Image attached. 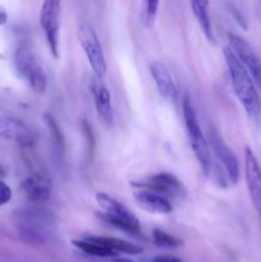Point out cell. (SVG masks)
<instances>
[{
	"mask_svg": "<svg viewBox=\"0 0 261 262\" xmlns=\"http://www.w3.org/2000/svg\"><path fill=\"white\" fill-rule=\"evenodd\" d=\"M223 54L228 66L235 96L238 97L247 114H250L251 117H257L261 112V101L256 90L255 81L245 66L241 63L240 59L235 56L232 49L227 46L223 50Z\"/></svg>",
	"mask_w": 261,
	"mask_h": 262,
	"instance_id": "obj_1",
	"label": "cell"
},
{
	"mask_svg": "<svg viewBox=\"0 0 261 262\" xmlns=\"http://www.w3.org/2000/svg\"><path fill=\"white\" fill-rule=\"evenodd\" d=\"M183 117L192 150H193L194 156L199 161L202 173L207 176L210 173V169H211L210 146L209 142H207V138L205 137L204 132H202L199 118H197L196 112H194L192 102L189 101L188 97L183 100Z\"/></svg>",
	"mask_w": 261,
	"mask_h": 262,
	"instance_id": "obj_2",
	"label": "cell"
},
{
	"mask_svg": "<svg viewBox=\"0 0 261 262\" xmlns=\"http://www.w3.org/2000/svg\"><path fill=\"white\" fill-rule=\"evenodd\" d=\"M96 204L104 214V217L112 225L117 227L123 232L137 234L141 232V225L137 217L114 197L104 192L96 194Z\"/></svg>",
	"mask_w": 261,
	"mask_h": 262,
	"instance_id": "obj_3",
	"label": "cell"
},
{
	"mask_svg": "<svg viewBox=\"0 0 261 262\" xmlns=\"http://www.w3.org/2000/svg\"><path fill=\"white\" fill-rule=\"evenodd\" d=\"M78 40L95 76L104 78L106 74V60L96 31L90 23L82 22L78 26Z\"/></svg>",
	"mask_w": 261,
	"mask_h": 262,
	"instance_id": "obj_4",
	"label": "cell"
},
{
	"mask_svg": "<svg viewBox=\"0 0 261 262\" xmlns=\"http://www.w3.org/2000/svg\"><path fill=\"white\" fill-rule=\"evenodd\" d=\"M15 68L18 73L30 83L36 92H44L46 90V76L35 55L27 45H19L14 56Z\"/></svg>",
	"mask_w": 261,
	"mask_h": 262,
	"instance_id": "obj_5",
	"label": "cell"
},
{
	"mask_svg": "<svg viewBox=\"0 0 261 262\" xmlns=\"http://www.w3.org/2000/svg\"><path fill=\"white\" fill-rule=\"evenodd\" d=\"M61 0H44L40 23L54 58L59 55V26H60Z\"/></svg>",
	"mask_w": 261,
	"mask_h": 262,
	"instance_id": "obj_6",
	"label": "cell"
},
{
	"mask_svg": "<svg viewBox=\"0 0 261 262\" xmlns=\"http://www.w3.org/2000/svg\"><path fill=\"white\" fill-rule=\"evenodd\" d=\"M207 142H209L210 148L215 154L217 160L224 166L228 181L233 184L237 183L238 179H240V164H238L234 152L228 147L222 136L214 128H210L209 132H207Z\"/></svg>",
	"mask_w": 261,
	"mask_h": 262,
	"instance_id": "obj_7",
	"label": "cell"
},
{
	"mask_svg": "<svg viewBox=\"0 0 261 262\" xmlns=\"http://www.w3.org/2000/svg\"><path fill=\"white\" fill-rule=\"evenodd\" d=\"M228 40H229V48L232 49L233 53L235 54L241 63L245 66L248 73L253 78V81L258 84L261 89V60L258 56L256 55L255 50L252 46L247 42L243 37L240 35L229 32L228 33Z\"/></svg>",
	"mask_w": 261,
	"mask_h": 262,
	"instance_id": "obj_8",
	"label": "cell"
},
{
	"mask_svg": "<svg viewBox=\"0 0 261 262\" xmlns=\"http://www.w3.org/2000/svg\"><path fill=\"white\" fill-rule=\"evenodd\" d=\"M135 186L140 187V188L155 191L158 193L163 194V196L168 197V199L169 197L179 199V197H183L186 194V189H184L182 182L170 173L155 174V176L150 177L147 181L136 183Z\"/></svg>",
	"mask_w": 261,
	"mask_h": 262,
	"instance_id": "obj_9",
	"label": "cell"
},
{
	"mask_svg": "<svg viewBox=\"0 0 261 262\" xmlns=\"http://www.w3.org/2000/svg\"><path fill=\"white\" fill-rule=\"evenodd\" d=\"M245 176L251 200L261 220V168L250 147L245 152Z\"/></svg>",
	"mask_w": 261,
	"mask_h": 262,
	"instance_id": "obj_10",
	"label": "cell"
},
{
	"mask_svg": "<svg viewBox=\"0 0 261 262\" xmlns=\"http://www.w3.org/2000/svg\"><path fill=\"white\" fill-rule=\"evenodd\" d=\"M0 135L22 146H32L37 141V135L32 128L22 120L10 117L0 119Z\"/></svg>",
	"mask_w": 261,
	"mask_h": 262,
	"instance_id": "obj_11",
	"label": "cell"
},
{
	"mask_svg": "<svg viewBox=\"0 0 261 262\" xmlns=\"http://www.w3.org/2000/svg\"><path fill=\"white\" fill-rule=\"evenodd\" d=\"M91 94L94 96L95 106H96L97 114L102 118L106 124H112L113 119H114V114H113V105H112V96L107 90L106 84L104 83L102 78L95 76L92 77L91 83Z\"/></svg>",
	"mask_w": 261,
	"mask_h": 262,
	"instance_id": "obj_12",
	"label": "cell"
},
{
	"mask_svg": "<svg viewBox=\"0 0 261 262\" xmlns=\"http://www.w3.org/2000/svg\"><path fill=\"white\" fill-rule=\"evenodd\" d=\"M133 196L138 206L153 214H169L173 210L168 197L151 189L141 188L140 191H136Z\"/></svg>",
	"mask_w": 261,
	"mask_h": 262,
	"instance_id": "obj_13",
	"label": "cell"
},
{
	"mask_svg": "<svg viewBox=\"0 0 261 262\" xmlns=\"http://www.w3.org/2000/svg\"><path fill=\"white\" fill-rule=\"evenodd\" d=\"M150 72L153 74L154 82L159 90V94L166 100L171 101L177 96V87L170 72L161 61H153L150 66Z\"/></svg>",
	"mask_w": 261,
	"mask_h": 262,
	"instance_id": "obj_14",
	"label": "cell"
},
{
	"mask_svg": "<svg viewBox=\"0 0 261 262\" xmlns=\"http://www.w3.org/2000/svg\"><path fill=\"white\" fill-rule=\"evenodd\" d=\"M22 187L30 201L36 202V204H42V202H46L50 199V182L45 177L40 176V174H33V176L28 177L23 182Z\"/></svg>",
	"mask_w": 261,
	"mask_h": 262,
	"instance_id": "obj_15",
	"label": "cell"
},
{
	"mask_svg": "<svg viewBox=\"0 0 261 262\" xmlns=\"http://www.w3.org/2000/svg\"><path fill=\"white\" fill-rule=\"evenodd\" d=\"M72 243H73L78 250H81L82 252L86 253V255L95 256V257L106 258L115 257V256L118 255L114 251L110 250L109 247H106V246L102 245V243L97 242V241H95L94 238L91 237H87L86 239H76Z\"/></svg>",
	"mask_w": 261,
	"mask_h": 262,
	"instance_id": "obj_16",
	"label": "cell"
},
{
	"mask_svg": "<svg viewBox=\"0 0 261 262\" xmlns=\"http://www.w3.org/2000/svg\"><path fill=\"white\" fill-rule=\"evenodd\" d=\"M191 7L196 19L199 20L200 27L210 41L214 40L211 20L209 15V0H191Z\"/></svg>",
	"mask_w": 261,
	"mask_h": 262,
	"instance_id": "obj_17",
	"label": "cell"
},
{
	"mask_svg": "<svg viewBox=\"0 0 261 262\" xmlns=\"http://www.w3.org/2000/svg\"><path fill=\"white\" fill-rule=\"evenodd\" d=\"M97 242L102 243L106 247H109L110 250L114 251L115 253H125V255H138V253L142 252V248L140 246L135 245V243L127 242V241L118 239V238L113 237H92Z\"/></svg>",
	"mask_w": 261,
	"mask_h": 262,
	"instance_id": "obj_18",
	"label": "cell"
},
{
	"mask_svg": "<svg viewBox=\"0 0 261 262\" xmlns=\"http://www.w3.org/2000/svg\"><path fill=\"white\" fill-rule=\"evenodd\" d=\"M153 241L160 248H178L183 246V241L160 229H154Z\"/></svg>",
	"mask_w": 261,
	"mask_h": 262,
	"instance_id": "obj_19",
	"label": "cell"
},
{
	"mask_svg": "<svg viewBox=\"0 0 261 262\" xmlns=\"http://www.w3.org/2000/svg\"><path fill=\"white\" fill-rule=\"evenodd\" d=\"M159 2L160 0H143V4H145V15L148 25H153L154 19H155L156 13H158L159 9Z\"/></svg>",
	"mask_w": 261,
	"mask_h": 262,
	"instance_id": "obj_20",
	"label": "cell"
},
{
	"mask_svg": "<svg viewBox=\"0 0 261 262\" xmlns=\"http://www.w3.org/2000/svg\"><path fill=\"white\" fill-rule=\"evenodd\" d=\"M12 200V189L5 182L0 181V206H4Z\"/></svg>",
	"mask_w": 261,
	"mask_h": 262,
	"instance_id": "obj_21",
	"label": "cell"
},
{
	"mask_svg": "<svg viewBox=\"0 0 261 262\" xmlns=\"http://www.w3.org/2000/svg\"><path fill=\"white\" fill-rule=\"evenodd\" d=\"M153 262H183V261L174 257V256L163 255V256H156V257L153 260Z\"/></svg>",
	"mask_w": 261,
	"mask_h": 262,
	"instance_id": "obj_22",
	"label": "cell"
},
{
	"mask_svg": "<svg viewBox=\"0 0 261 262\" xmlns=\"http://www.w3.org/2000/svg\"><path fill=\"white\" fill-rule=\"evenodd\" d=\"M7 20H8V14H7V12H5V10L3 9L2 7H0V26L4 25V23L7 22Z\"/></svg>",
	"mask_w": 261,
	"mask_h": 262,
	"instance_id": "obj_23",
	"label": "cell"
},
{
	"mask_svg": "<svg viewBox=\"0 0 261 262\" xmlns=\"http://www.w3.org/2000/svg\"><path fill=\"white\" fill-rule=\"evenodd\" d=\"M113 262H135V261H132V260H128V258L117 257V256H115V257L113 258Z\"/></svg>",
	"mask_w": 261,
	"mask_h": 262,
	"instance_id": "obj_24",
	"label": "cell"
},
{
	"mask_svg": "<svg viewBox=\"0 0 261 262\" xmlns=\"http://www.w3.org/2000/svg\"><path fill=\"white\" fill-rule=\"evenodd\" d=\"M0 176H5V170L2 165H0Z\"/></svg>",
	"mask_w": 261,
	"mask_h": 262,
	"instance_id": "obj_25",
	"label": "cell"
},
{
	"mask_svg": "<svg viewBox=\"0 0 261 262\" xmlns=\"http://www.w3.org/2000/svg\"><path fill=\"white\" fill-rule=\"evenodd\" d=\"M258 2H260V5H261V0H258Z\"/></svg>",
	"mask_w": 261,
	"mask_h": 262,
	"instance_id": "obj_26",
	"label": "cell"
}]
</instances>
